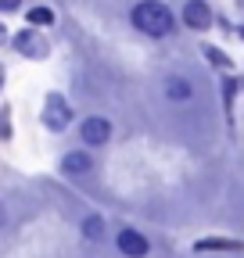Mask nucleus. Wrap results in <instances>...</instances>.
Listing matches in <instances>:
<instances>
[{
    "label": "nucleus",
    "instance_id": "12",
    "mask_svg": "<svg viewBox=\"0 0 244 258\" xmlns=\"http://www.w3.org/2000/svg\"><path fill=\"white\" fill-rule=\"evenodd\" d=\"M22 4V0H0V11H15Z\"/></svg>",
    "mask_w": 244,
    "mask_h": 258
},
{
    "label": "nucleus",
    "instance_id": "3",
    "mask_svg": "<svg viewBox=\"0 0 244 258\" xmlns=\"http://www.w3.org/2000/svg\"><path fill=\"white\" fill-rule=\"evenodd\" d=\"M43 122H47L50 129H65V125H69V104L61 101L57 93H50V97H47V108H43Z\"/></svg>",
    "mask_w": 244,
    "mask_h": 258
},
{
    "label": "nucleus",
    "instance_id": "5",
    "mask_svg": "<svg viewBox=\"0 0 244 258\" xmlns=\"http://www.w3.org/2000/svg\"><path fill=\"white\" fill-rule=\"evenodd\" d=\"M183 22H187L191 29H208L212 22V11L205 0H187V8H183Z\"/></svg>",
    "mask_w": 244,
    "mask_h": 258
},
{
    "label": "nucleus",
    "instance_id": "1",
    "mask_svg": "<svg viewBox=\"0 0 244 258\" xmlns=\"http://www.w3.org/2000/svg\"><path fill=\"white\" fill-rule=\"evenodd\" d=\"M133 25L147 36H165V32H172V11L158 0H144L133 8Z\"/></svg>",
    "mask_w": 244,
    "mask_h": 258
},
{
    "label": "nucleus",
    "instance_id": "6",
    "mask_svg": "<svg viewBox=\"0 0 244 258\" xmlns=\"http://www.w3.org/2000/svg\"><path fill=\"white\" fill-rule=\"evenodd\" d=\"M15 47H18V50H25L29 57H40V54H43V43L36 40V32H33V29H29V32H22V36L15 40Z\"/></svg>",
    "mask_w": 244,
    "mask_h": 258
},
{
    "label": "nucleus",
    "instance_id": "13",
    "mask_svg": "<svg viewBox=\"0 0 244 258\" xmlns=\"http://www.w3.org/2000/svg\"><path fill=\"white\" fill-rule=\"evenodd\" d=\"M0 43H4V25H0Z\"/></svg>",
    "mask_w": 244,
    "mask_h": 258
},
{
    "label": "nucleus",
    "instance_id": "8",
    "mask_svg": "<svg viewBox=\"0 0 244 258\" xmlns=\"http://www.w3.org/2000/svg\"><path fill=\"white\" fill-rule=\"evenodd\" d=\"M165 93L172 97V101H187V97H191V83L187 79H169L165 83Z\"/></svg>",
    "mask_w": 244,
    "mask_h": 258
},
{
    "label": "nucleus",
    "instance_id": "7",
    "mask_svg": "<svg viewBox=\"0 0 244 258\" xmlns=\"http://www.w3.org/2000/svg\"><path fill=\"white\" fill-rule=\"evenodd\" d=\"M61 169H65L69 176H83V172H90V158L79 151V154H69L65 161H61Z\"/></svg>",
    "mask_w": 244,
    "mask_h": 258
},
{
    "label": "nucleus",
    "instance_id": "10",
    "mask_svg": "<svg viewBox=\"0 0 244 258\" xmlns=\"http://www.w3.org/2000/svg\"><path fill=\"white\" fill-rule=\"evenodd\" d=\"M83 230H86V237H90V240H97V237L104 233V222H101L97 215H90V219H86V226H83Z\"/></svg>",
    "mask_w": 244,
    "mask_h": 258
},
{
    "label": "nucleus",
    "instance_id": "4",
    "mask_svg": "<svg viewBox=\"0 0 244 258\" xmlns=\"http://www.w3.org/2000/svg\"><path fill=\"white\" fill-rule=\"evenodd\" d=\"M118 251L126 258H144L147 254V237L137 233V230H122L118 233Z\"/></svg>",
    "mask_w": 244,
    "mask_h": 258
},
{
    "label": "nucleus",
    "instance_id": "9",
    "mask_svg": "<svg viewBox=\"0 0 244 258\" xmlns=\"http://www.w3.org/2000/svg\"><path fill=\"white\" fill-rule=\"evenodd\" d=\"M50 22H54L50 8H33V11H29V25H50Z\"/></svg>",
    "mask_w": 244,
    "mask_h": 258
},
{
    "label": "nucleus",
    "instance_id": "11",
    "mask_svg": "<svg viewBox=\"0 0 244 258\" xmlns=\"http://www.w3.org/2000/svg\"><path fill=\"white\" fill-rule=\"evenodd\" d=\"M198 247H237V244H230V240H201Z\"/></svg>",
    "mask_w": 244,
    "mask_h": 258
},
{
    "label": "nucleus",
    "instance_id": "14",
    "mask_svg": "<svg viewBox=\"0 0 244 258\" xmlns=\"http://www.w3.org/2000/svg\"><path fill=\"white\" fill-rule=\"evenodd\" d=\"M0 222H4V208H0Z\"/></svg>",
    "mask_w": 244,
    "mask_h": 258
},
{
    "label": "nucleus",
    "instance_id": "2",
    "mask_svg": "<svg viewBox=\"0 0 244 258\" xmlns=\"http://www.w3.org/2000/svg\"><path fill=\"white\" fill-rule=\"evenodd\" d=\"M108 137H111V122L108 118H86L83 122V144L101 147V144H108Z\"/></svg>",
    "mask_w": 244,
    "mask_h": 258
}]
</instances>
